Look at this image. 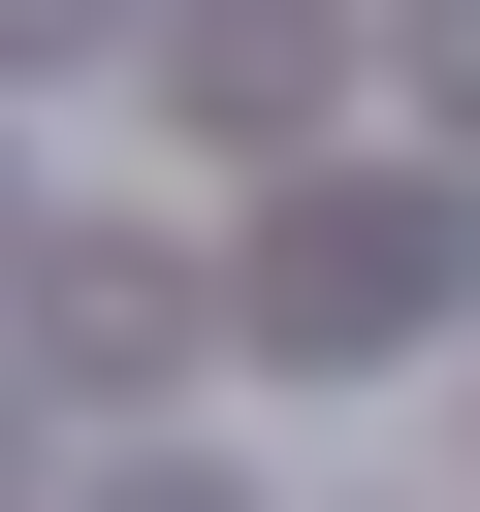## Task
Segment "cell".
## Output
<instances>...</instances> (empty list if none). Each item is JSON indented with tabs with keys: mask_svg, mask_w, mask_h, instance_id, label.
<instances>
[{
	"mask_svg": "<svg viewBox=\"0 0 480 512\" xmlns=\"http://www.w3.org/2000/svg\"><path fill=\"white\" fill-rule=\"evenodd\" d=\"M256 320H288V352H416V320H480V192H448V160H352V192H288Z\"/></svg>",
	"mask_w": 480,
	"mask_h": 512,
	"instance_id": "1",
	"label": "cell"
},
{
	"mask_svg": "<svg viewBox=\"0 0 480 512\" xmlns=\"http://www.w3.org/2000/svg\"><path fill=\"white\" fill-rule=\"evenodd\" d=\"M224 320H256V288H192L160 224H64V288H32V352H64V384H160V352H224Z\"/></svg>",
	"mask_w": 480,
	"mask_h": 512,
	"instance_id": "2",
	"label": "cell"
},
{
	"mask_svg": "<svg viewBox=\"0 0 480 512\" xmlns=\"http://www.w3.org/2000/svg\"><path fill=\"white\" fill-rule=\"evenodd\" d=\"M320 64H352L320 0H160V96L192 128H320Z\"/></svg>",
	"mask_w": 480,
	"mask_h": 512,
	"instance_id": "3",
	"label": "cell"
},
{
	"mask_svg": "<svg viewBox=\"0 0 480 512\" xmlns=\"http://www.w3.org/2000/svg\"><path fill=\"white\" fill-rule=\"evenodd\" d=\"M96 32H128V0H0V64H96Z\"/></svg>",
	"mask_w": 480,
	"mask_h": 512,
	"instance_id": "4",
	"label": "cell"
},
{
	"mask_svg": "<svg viewBox=\"0 0 480 512\" xmlns=\"http://www.w3.org/2000/svg\"><path fill=\"white\" fill-rule=\"evenodd\" d=\"M96 512H256V480H192V448H160V480H96Z\"/></svg>",
	"mask_w": 480,
	"mask_h": 512,
	"instance_id": "5",
	"label": "cell"
},
{
	"mask_svg": "<svg viewBox=\"0 0 480 512\" xmlns=\"http://www.w3.org/2000/svg\"><path fill=\"white\" fill-rule=\"evenodd\" d=\"M448 96H480V0H448Z\"/></svg>",
	"mask_w": 480,
	"mask_h": 512,
	"instance_id": "6",
	"label": "cell"
}]
</instances>
